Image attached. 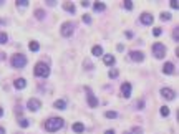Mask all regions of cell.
<instances>
[{
	"mask_svg": "<svg viewBox=\"0 0 179 134\" xmlns=\"http://www.w3.org/2000/svg\"><path fill=\"white\" fill-rule=\"evenodd\" d=\"M144 108V101H139L138 103V109H143Z\"/></svg>",
	"mask_w": 179,
	"mask_h": 134,
	"instance_id": "35",
	"label": "cell"
},
{
	"mask_svg": "<svg viewBox=\"0 0 179 134\" xmlns=\"http://www.w3.org/2000/svg\"><path fill=\"white\" fill-rule=\"evenodd\" d=\"M141 23L143 25H151L153 23V15L151 13H143L141 15Z\"/></svg>",
	"mask_w": 179,
	"mask_h": 134,
	"instance_id": "11",
	"label": "cell"
},
{
	"mask_svg": "<svg viewBox=\"0 0 179 134\" xmlns=\"http://www.w3.org/2000/svg\"><path fill=\"white\" fill-rule=\"evenodd\" d=\"M173 35H174V40L178 41V40H179V28H178V27H176V30H174Z\"/></svg>",
	"mask_w": 179,
	"mask_h": 134,
	"instance_id": "32",
	"label": "cell"
},
{
	"mask_svg": "<svg viewBox=\"0 0 179 134\" xmlns=\"http://www.w3.org/2000/svg\"><path fill=\"white\" fill-rule=\"evenodd\" d=\"M73 131H75V133H78V134H81L83 131H85V124L75 123V124H73Z\"/></svg>",
	"mask_w": 179,
	"mask_h": 134,
	"instance_id": "17",
	"label": "cell"
},
{
	"mask_svg": "<svg viewBox=\"0 0 179 134\" xmlns=\"http://www.w3.org/2000/svg\"><path fill=\"white\" fill-rule=\"evenodd\" d=\"M0 60H5V53H2V52H0Z\"/></svg>",
	"mask_w": 179,
	"mask_h": 134,
	"instance_id": "37",
	"label": "cell"
},
{
	"mask_svg": "<svg viewBox=\"0 0 179 134\" xmlns=\"http://www.w3.org/2000/svg\"><path fill=\"white\" fill-rule=\"evenodd\" d=\"M123 134H131V133H123Z\"/></svg>",
	"mask_w": 179,
	"mask_h": 134,
	"instance_id": "41",
	"label": "cell"
},
{
	"mask_svg": "<svg viewBox=\"0 0 179 134\" xmlns=\"http://www.w3.org/2000/svg\"><path fill=\"white\" fill-rule=\"evenodd\" d=\"M123 5H124V8H126V10H131V8H133V2H129V0H126V2H124Z\"/></svg>",
	"mask_w": 179,
	"mask_h": 134,
	"instance_id": "27",
	"label": "cell"
},
{
	"mask_svg": "<svg viewBox=\"0 0 179 134\" xmlns=\"http://www.w3.org/2000/svg\"><path fill=\"white\" fill-rule=\"evenodd\" d=\"M153 53L156 58H164L166 57V47L163 43H154L153 45Z\"/></svg>",
	"mask_w": 179,
	"mask_h": 134,
	"instance_id": "4",
	"label": "cell"
},
{
	"mask_svg": "<svg viewBox=\"0 0 179 134\" xmlns=\"http://www.w3.org/2000/svg\"><path fill=\"white\" fill-rule=\"evenodd\" d=\"M153 35L154 36H159V35H161V28H154V30H153Z\"/></svg>",
	"mask_w": 179,
	"mask_h": 134,
	"instance_id": "34",
	"label": "cell"
},
{
	"mask_svg": "<svg viewBox=\"0 0 179 134\" xmlns=\"http://www.w3.org/2000/svg\"><path fill=\"white\" fill-rule=\"evenodd\" d=\"M161 96H163L164 99H168V101H171V99L176 98V93H174L171 88H163L161 89Z\"/></svg>",
	"mask_w": 179,
	"mask_h": 134,
	"instance_id": "8",
	"label": "cell"
},
{
	"mask_svg": "<svg viewBox=\"0 0 179 134\" xmlns=\"http://www.w3.org/2000/svg\"><path fill=\"white\" fill-rule=\"evenodd\" d=\"M18 124H20V128H28V119H25V118H20V121H18Z\"/></svg>",
	"mask_w": 179,
	"mask_h": 134,
	"instance_id": "23",
	"label": "cell"
},
{
	"mask_svg": "<svg viewBox=\"0 0 179 134\" xmlns=\"http://www.w3.org/2000/svg\"><path fill=\"white\" fill-rule=\"evenodd\" d=\"M27 65V57L22 53H15L12 57V66L13 68H23Z\"/></svg>",
	"mask_w": 179,
	"mask_h": 134,
	"instance_id": "3",
	"label": "cell"
},
{
	"mask_svg": "<svg viewBox=\"0 0 179 134\" xmlns=\"http://www.w3.org/2000/svg\"><path fill=\"white\" fill-rule=\"evenodd\" d=\"M2 3H4V2H0V5H2Z\"/></svg>",
	"mask_w": 179,
	"mask_h": 134,
	"instance_id": "42",
	"label": "cell"
},
{
	"mask_svg": "<svg viewBox=\"0 0 179 134\" xmlns=\"http://www.w3.org/2000/svg\"><path fill=\"white\" fill-rule=\"evenodd\" d=\"M0 27H4V20L2 18H0Z\"/></svg>",
	"mask_w": 179,
	"mask_h": 134,
	"instance_id": "40",
	"label": "cell"
},
{
	"mask_svg": "<svg viewBox=\"0 0 179 134\" xmlns=\"http://www.w3.org/2000/svg\"><path fill=\"white\" fill-rule=\"evenodd\" d=\"M159 113H161V116L166 118V116H169V108H168V106H163V108L159 109Z\"/></svg>",
	"mask_w": 179,
	"mask_h": 134,
	"instance_id": "22",
	"label": "cell"
},
{
	"mask_svg": "<svg viewBox=\"0 0 179 134\" xmlns=\"http://www.w3.org/2000/svg\"><path fill=\"white\" fill-rule=\"evenodd\" d=\"M163 71L166 73V75H173V73H174V65L168 61V63H166V65L163 66Z\"/></svg>",
	"mask_w": 179,
	"mask_h": 134,
	"instance_id": "13",
	"label": "cell"
},
{
	"mask_svg": "<svg viewBox=\"0 0 179 134\" xmlns=\"http://www.w3.org/2000/svg\"><path fill=\"white\" fill-rule=\"evenodd\" d=\"M2 116H4V109L0 108V118H2Z\"/></svg>",
	"mask_w": 179,
	"mask_h": 134,
	"instance_id": "39",
	"label": "cell"
},
{
	"mask_svg": "<svg viewBox=\"0 0 179 134\" xmlns=\"http://www.w3.org/2000/svg\"><path fill=\"white\" fill-rule=\"evenodd\" d=\"M35 17L38 18V20H43V18H45V12H43V10H37L35 12Z\"/></svg>",
	"mask_w": 179,
	"mask_h": 134,
	"instance_id": "24",
	"label": "cell"
},
{
	"mask_svg": "<svg viewBox=\"0 0 179 134\" xmlns=\"http://www.w3.org/2000/svg\"><path fill=\"white\" fill-rule=\"evenodd\" d=\"M13 86H15L17 89H23V88L27 86V81L23 80V78H18V80H15V83H13Z\"/></svg>",
	"mask_w": 179,
	"mask_h": 134,
	"instance_id": "12",
	"label": "cell"
},
{
	"mask_svg": "<svg viewBox=\"0 0 179 134\" xmlns=\"http://www.w3.org/2000/svg\"><path fill=\"white\" fill-rule=\"evenodd\" d=\"M28 48H30L32 52H38V50H40V45H38V41H30Z\"/></svg>",
	"mask_w": 179,
	"mask_h": 134,
	"instance_id": "20",
	"label": "cell"
},
{
	"mask_svg": "<svg viewBox=\"0 0 179 134\" xmlns=\"http://www.w3.org/2000/svg\"><path fill=\"white\" fill-rule=\"evenodd\" d=\"M103 61H105V65H108V66H111V65H114V57H113V55H105V58H103Z\"/></svg>",
	"mask_w": 179,
	"mask_h": 134,
	"instance_id": "16",
	"label": "cell"
},
{
	"mask_svg": "<svg viewBox=\"0 0 179 134\" xmlns=\"http://www.w3.org/2000/svg\"><path fill=\"white\" fill-rule=\"evenodd\" d=\"M17 5L18 7H27L28 5V2H27V0H17Z\"/></svg>",
	"mask_w": 179,
	"mask_h": 134,
	"instance_id": "28",
	"label": "cell"
},
{
	"mask_svg": "<svg viewBox=\"0 0 179 134\" xmlns=\"http://www.w3.org/2000/svg\"><path fill=\"white\" fill-rule=\"evenodd\" d=\"M40 106H41L40 99H37V98L28 99V103H27V108L30 109V111H38V109H40Z\"/></svg>",
	"mask_w": 179,
	"mask_h": 134,
	"instance_id": "7",
	"label": "cell"
},
{
	"mask_svg": "<svg viewBox=\"0 0 179 134\" xmlns=\"http://www.w3.org/2000/svg\"><path fill=\"white\" fill-rule=\"evenodd\" d=\"M131 134H143V129H141V128H133Z\"/></svg>",
	"mask_w": 179,
	"mask_h": 134,
	"instance_id": "30",
	"label": "cell"
},
{
	"mask_svg": "<svg viewBox=\"0 0 179 134\" xmlns=\"http://www.w3.org/2000/svg\"><path fill=\"white\" fill-rule=\"evenodd\" d=\"M85 91H86V96H88V104H90L91 108H96V106H98V99L95 98V94L91 93V89L86 86V88H85Z\"/></svg>",
	"mask_w": 179,
	"mask_h": 134,
	"instance_id": "6",
	"label": "cell"
},
{
	"mask_svg": "<svg viewBox=\"0 0 179 134\" xmlns=\"http://www.w3.org/2000/svg\"><path fill=\"white\" fill-rule=\"evenodd\" d=\"M171 7H173V8H176V10H178V7H179L178 0H171Z\"/></svg>",
	"mask_w": 179,
	"mask_h": 134,
	"instance_id": "33",
	"label": "cell"
},
{
	"mask_svg": "<svg viewBox=\"0 0 179 134\" xmlns=\"http://www.w3.org/2000/svg\"><path fill=\"white\" fill-rule=\"evenodd\" d=\"M129 58H131L133 61H143V60H144V55L141 52H136V50H134V52L129 53Z\"/></svg>",
	"mask_w": 179,
	"mask_h": 134,
	"instance_id": "10",
	"label": "cell"
},
{
	"mask_svg": "<svg viewBox=\"0 0 179 134\" xmlns=\"http://www.w3.org/2000/svg\"><path fill=\"white\" fill-rule=\"evenodd\" d=\"M7 40H8V36H7V33H0V45H4V43H7Z\"/></svg>",
	"mask_w": 179,
	"mask_h": 134,
	"instance_id": "25",
	"label": "cell"
},
{
	"mask_svg": "<svg viewBox=\"0 0 179 134\" xmlns=\"http://www.w3.org/2000/svg\"><path fill=\"white\" fill-rule=\"evenodd\" d=\"M56 109H65L67 108V101L65 99H58V101H55V104H53Z\"/></svg>",
	"mask_w": 179,
	"mask_h": 134,
	"instance_id": "18",
	"label": "cell"
},
{
	"mask_svg": "<svg viewBox=\"0 0 179 134\" xmlns=\"http://www.w3.org/2000/svg\"><path fill=\"white\" fill-rule=\"evenodd\" d=\"M48 75H50V68H48V65L43 61L37 63L35 65V76L38 78H48Z\"/></svg>",
	"mask_w": 179,
	"mask_h": 134,
	"instance_id": "2",
	"label": "cell"
},
{
	"mask_svg": "<svg viewBox=\"0 0 179 134\" xmlns=\"http://www.w3.org/2000/svg\"><path fill=\"white\" fill-rule=\"evenodd\" d=\"M161 20H164V22L171 20V13H168V12H163V13H161Z\"/></svg>",
	"mask_w": 179,
	"mask_h": 134,
	"instance_id": "26",
	"label": "cell"
},
{
	"mask_svg": "<svg viewBox=\"0 0 179 134\" xmlns=\"http://www.w3.org/2000/svg\"><path fill=\"white\" fill-rule=\"evenodd\" d=\"M121 94H123V98H129L131 96V84L129 83H123L121 84Z\"/></svg>",
	"mask_w": 179,
	"mask_h": 134,
	"instance_id": "9",
	"label": "cell"
},
{
	"mask_svg": "<svg viewBox=\"0 0 179 134\" xmlns=\"http://www.w3.org/2000/svg\"><path fill=\"white\" fill-rule=\"evenodd\" d=\"M105 116H106L108 119H114V118H118V113H114V111H106Z\"/></svg>",
	"mask_w": 179,
	"mask_h": 134,
	"instance_id": "21",
	"label": "cell"
},
{
	"mask_svg": "<svg viewBox=\"0 0 179 134\" xmlns=\"http://www.w3.org/2000/svg\"><path fill=\"white\" fill-rule=\"evenodd\" d=\"M0 134H5V129L4 128H0Z\"/></svg>",
	"mask_w": 179,
	"mask_h": 134,
	"instance_id": "38",
	"label": "cell"
},
{
	"mask_svg": "<svg viewBox=\"0 0 179 134\" xmlns=\"http://www.w3.org/2000/svg\"><path fill=\"white\" fill-rule=\"evenodd\" d=\"M63 124H65V121L62 118H50L45 121V129L48 133H56L58 129L63 128Z\"/></svg>",
	"mask_w": 179,
	"mask_h": 134,
	"instance_id": "1",
	"label": "cell"
},
{
	"mask_svg": "<svg viewBox=\"0 0 179 134\" xmlns=\"http://www.w3.org/2000/svg\"><path fill=\"white\" fill-rule=\"evenodd\" d=\"M83 22H85V23H91V17L90 15H83Z\"/></svg>",
	"mask_w": 179,
	"mask_h": 134,
	"instance_id": "31",
	"label": "cell"
},
{
	"mask_svg": "<svg viewBox=\"0 0 179 134\" xmlns=\"http://www.w3.org/2000/svg\"><path fill=\"white\" fill-rule=\"evenodd\" d=\"M63 8L67 12H70V13H75V5H73L72 2H65V3H63Z\"/></svg>",
	"mask_w": 179,
	"mask_h": 134,
	"instance_id": "19",
	"label": "cell"
},
{
	"mask_svg": "<svg viewBox=\"0 0 179 134\" xmlns=\"http://www.w3.org/2000/svg\"><path fill=\"white\" fill-rule=\"evenodd\" d=\"M93 8H95V12H105L106 10V5H105L103 2H95V3H93Z\"/></svg>",
	"mask_w": 179,
	"mask_h": 134,
	"instance_id": "14",
	"label": "cell"
},
{
	"mask_svg": "<svg viewBox=\"0 0 179 134\" xmlns=\"http://www.w3.org/2000/svg\"><path fill=\"white\" fill-rule=\"evenodd\" d=\"M105 134H114V131H113V129H108V131H105Z\"/></svg>",
	"mask_w": 179,
	"mask_h": 134,
	"instance_id": "36",
	"label": "cell"
},
{
	"mask_svg": "<svg viewBox=\"0 0 179 134\" xmlns=\"http://www.w3.org/2000/svg\"><path fill=\"white\" fill-rule=\"evenodd\" d=\"M118 75H119L118 70H111V71H110V78H118Z\"/></svg>",
	"mask_w": 179,
	"mask_h": 134,
	"instance_id": "29",
	"label": "cell"
},
{
	"mask_svg": "<svg viewBox=\"0 0 179 134\" xmlns=\"http://www.w3.org/2000/svg\"><path fill=\"white\" fill-rule=\"evenodd\" d=\"M91 55H93V57H101V55H103V48L100 47V45L93 47L91 48Z\"/></svg>",
	"mask_w": 179,
	"mask_h": 134,
	"instance_id": "15",
	"label": "cell"
},
{
	"mask_svg": "<svg viewBox=\"0 0 179 134\" xmlns=\"http://www.w3.org/2000/svg\"><path fill=\"white\" fill-rule=\"evenodd\" d=\"M73 30H75V23H70V22H65L62 25V35L63 36H72Z\"/></svg>",
	"mask_w": 179,
	"mask_h": 134,
	"instance_id": "5",
	"label": "cell"
}]
</instances>
